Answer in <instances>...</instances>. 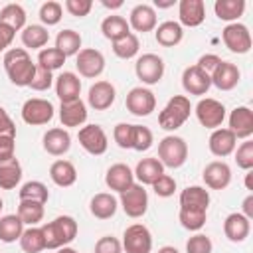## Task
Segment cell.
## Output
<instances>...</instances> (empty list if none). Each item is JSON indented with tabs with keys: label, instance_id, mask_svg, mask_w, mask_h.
I'll list each match as a JSON object with an SVG mask.
<instances>
[{
	"label": "cell",
	"instance_id": "e0dca14e",
	"mask_svg": "<svg viewBox=\"0 0 253 253\" xmlns=\"http://www.w3.org/2000/svg\"><path fill=\"white\" fill-rule=\"evenodd\" d=\"M178 24L186 28H198L206 20L204 0H180L178 4Z\"/></svg>",
	"mask_w": 253,
	"mask_h": 253
},
{
	"label": "cell",
	"instance_id": "e7e4bbea",
	"mask_svg": "<svg viewBox=\"0 0 253 253\" xmlns=\"http://www.w3.org/2000/svg\"><path fill=\"white\" fill-rule=\"evenodd\" d=\"M154 6H156V8H170V6H174V0H170V2H158V0H156Z\"/></svg>",
	"mask_w": 253,
	"mask_h": 253
},
{
	"label": "cell",
	"instance_id": "d6a6232c",
	"mask_svg": "<svg viewBox=\"0 0 253 253\" xmlns=\"http://www.w3.org/2000/svg\"><path fill=\"white\" fill-rule=\"evenodd\" d=\"M101 32H103V36H105L107 40L117 42V40H121L123 36L130 34V26H128L126 18L117 16V14H111V16H107V18L101 22Z\"/></svg>",
	"mask_w": 253,
	"mask_h": 253
},
{
	"label": "cell",
	"instance_id": "603a6c76",
	"mask_svg": "<svg viewBox=\"0 0 253 253\" xmlns=\"http://www.w3.org/2000/svg\"><path fill=\"white\" fill-rule=\"evenodd\" d=\"M79 93H81V79H79V75H75L73 71H61L55 77V95L59 97L61 103L79 99Z\"/></svg>",
	"mask_w": 253,
	"mask_h": 253
},
{
	"label": "cell",
	"instance_id": "74e56055",
	"mask_svg": "<svg viewBox=\"0 0 253 253\" xmlns=\"http://www.w3.org/2000/svg\"><path fill=\"white\" fill-rule=\"evenodd\" d=\"M81 42H83V40H81L79 32L67 28V30H61V32L57 34V38H55V47H57L65 57H69V55H77V53L81 51Z\"/></svg>",
	"mask_w": 253,
	"mask_h": 253
},
{
	"label": "cell",
	"instance_id": "7dc6e473",
	"mask_svg": "<svg viewBox=\"0 0 253 253\" xmlns=\"http://www.w3.org/2000/svg\"><path fill=\"white\" fill-rule=\"evenodd\" d=\"M233 152H235V162H237L239 168H243L245 172L247 170H253V140L247 138Z\"/></svg>",
	"mask_w": 253,
	"mask_h": 253
},
{
	"label": "cell",
	"instance_id": "4316f807",
	"mask_svg": "<svg viewBox=\"0 0 253 253\" xmlns=\"http://www.w3.org/2000/svg\"><path fill=\"white\" fill-rule=\"evenodd\" d=\"M154 38H156V43L162 45V47H174L182 42L184 38V28L174 22V20H166L162 24H158L154 28Z\"/></svg>",
	"mask_w": 253,
	"mask_h": 253
},
{
	"label": "cell",
	"instance_id": "bcb514c9",
	"mask_svg": "<svg viewBox=\"0 0 253 253\" xmlns=\"http://www.w3.org/2000/svg\"><path fill=\"white\" fill-rule=\"evenodd\" d=\"M154 142V134L148 126L142 125H132V150L136 152H146Z\"/></svg>",
	"mask_w": 253,
	"mask_h": 253
},
{
	"label": "cell",
	"instance_id": "8d00e7d4",
	"mask_svg": "<svg viewBox=\"0 0 253 253\" xmlns=\"http://www.w3.org/2000/svg\"><path fill=\"white\" fill-rule=\"evenodd\" d=\"M24 233V223L18 217V213H8L0 217V241L14 243Z\"/></svg>",
	"mask_w": 253,
	"mask_h": 253
},
{
	"label": "cell",
	"instance_id": "9c48e42d",
	"mask_svg": "<svg viewBox=\"0 0 253 253\" xmlns=\"http://www.w3.org/2000/svg\"><path fill=\"white\" fill-rule=\"evenodd\" d=\"M221 40L231 53L243 55V53H249L251 49V34L245 24H239V22L227 24L221 30Z\"/></svg>",
	"mask_w": 253,
	"mask_h": 253
},
{
	"label": "cell",
	"instance_id": "8992f818",
	"mask_svg": "<svg viewBox=\"0 0 253 253\" xmlns=\"http://www.w3.org/2000/svg\"><path fill=\"white\" fill-rule=\"evenodd\" d=\"M55 115V109L51 101L42 99V97H32L22 105V121L32 126L47 125Z\"/></svg>",
	"mask_w": 253,
	"mask_h": 253
},
{
	"label": "cell",
	"instance_id": "ee69618b",
	"mask_svg": "<svg viewBox=\"0 0 253 253\" xmlns=\"http://www.w3.org/2000/svg\"><path fill=\"white\" fill-rule=\"evenodd\" d=\"M65 55L57 49V47H43V49H40V53H38V67H43V69H47V71H55V69H59L63 63H65Z\"/></svg>",
	"mask_w": 253,
	"mask_h": 253
},
{
	"label": "cell",
	"instance_id": "ab89813d",
	"mask_svg": "<svg viewBox=\"0 0 253 253\" xmlns=\"http://www.w3.org/2000/svg\"><path fill=\"white\" fill-rule=\"evenodd\" d=\"M18 241H20L22 251H26V253H40V251L45 249L43 231H42V227H36V225L24 229V233L20 235Z\"/></svg>",
	"mask_w": 253,
	"mask_h": 253
},
{
	"label": "cell",
	"instance_id": "60d3db41",
	"mask_svg": "<svg viewBox=\"0 0 253 253\" xmlns=\"http://www.w3.org/2000/svg\"><path fill=\"white\" fill-rule=\"evenodd\" d=\"M113 43V53L117 55V57H121V59H132L136 53H138V49H140V42H138V36L136 34H126V36H123L121 40H117V42H111Z\"/></svg>",
	"mask_w": 253,
	"mask_h": 253
},
{
	"label": "cell",
	"instance_id": "277c9868",
	"mask_svg": "<svg viewBox=\"0 0 253 253\" xmlns=\"http://www.w3.org/2000/svg\"><path fill=\"white\" fill-rule=\"evenodd\" d=\"M158 160L164 168H180L188 160V144L178 134H168L158 142Z\"/></svg>",
	"mask_w": 253,
	"mask_h": 253
},
{
	"label": "cell",
	"instance_id": "7c38bea8",
	"mask_svg": "<svg viewBox=\"0 0 253 253\" xmlns=\"http://www.w3.org/2000/svg\"><path fill=\"white\" fill-rule=\"evenodd\" d=\"M77 138H79V144L83 146V150L93 154V156H101V154L107 152L109 138H107V132L103 130L101 125H85V126H81L79 132H77Z\"/></svg>",
	"mask_w": 253,
	"mask_h": 253
},
{
	"label": "cell",
	"instance_id": "e575fe53",
	"mask_svg": "<svg viewBox=\"0 0 253 253\" xmlns=\"http://www.w3.org/2000/svg\"><path fill=\"white\" fill-rule=\"evenodd\" d=\"M180 206L182 208H202L208 210L210 206V192L202 186H188L180 192Z\"/></svg>",
	"mask_w": 253,
	"mask_h": 253
},
{
	"label": "cell",
	"instance_id": "680465c9",
	"mask_svg": "<svg viewBox=\"0 0 253 253\" xmlns=\"http://www.w3.org/2000/svg\"><path fill=\"white\" fill-rule=\"evenodd\" d=\"M0 134H14L16 136V125L4 107H0Z\"/></svg>",
	"mask_w": 253,
	"mask_h": 253
},
{
	"label": "cell",
	"instance_id": "7bdbcfd3",
	"mask_svg": "<svg viewBox=\"0 0 253 253\" xmlns=\"http://www.w3.org/2000/svg\"><path fill=\"white\" fill-rule=\"evenodd\" d=\"M20 200H30V202H40V204H45L49 200V190L43 182L40 180H30L26 184H22L20 192H18Z\"/></svg>",
	"mask_w": 253,
	"mask_h": 253
},
{
	"label": "cell",
	"instance_id": "83f0119b",
	"mask_svg": "<svg viewBox=\"0 0 253 253\" xmlns=\"http://www.w3.org/2000/svg\"><path fill=\"white\" fill-rule=\"evenodd\" d=\"M132 174H134V178H136L142 186H152V184L158 180V176L164 174V166H162V162H160L158 158L150 156V158L138 160V164H136V168H134Z\"/></svg>",
	"mask_w": 253,
	"mask_h": 253
},
{
	"label": "cell",
	"instance_id": "9a60e30c",
	"mask_svg": "<svg viewBox=\"0 0 253 253\" xmlns=\"http://www.w3.org/2000/svg\"><path fill=\"white\" fill-rule=\"evenodd\" d=\"M182 87L188 95H206L211 87V79L198 65H188L182 73Z\"/></svg>",
	"mask_w": 253,
	"mask_h": 253
},
{
	"label": "cell",
	"instance_id": "484cf974",
	"mask_svg": "<svg viewBox=\"0 0 253 253\" xmlns=\"http://www.w3.org/2000/svg\"><path fill=\"white\" fill-rule=\"evenodd\" d=\"M59 121L63 126H81L87 121V105L81 99L59 105Z\"/></svg>",
	"mask_w": 253,
	"mask_h": 253
},
{
	"label": "cell",
	"instance_id": "f1b7e54d",
	"mask_svg": "<svg viewBox=\"0 0 253 253\" xmlns=\"http://www.w3.org/2000/svg\"><path fill=\"white\" fill-rule=\"evenodd\" d=\"M117 208H119V200L109 194V192H101V194H95L89 202V211L91 215H95L97 219H109L117 213Z\"/></svg>",
	"mask_w": 253,
	"mask_h": 253
},
{
	"label": "cell",
	"instance_id": "03108f58",
	"mask_svg": "<svg viewBox=\"0 0 253 253\" xmlns=\"http://www.w3.org/2000/svg\"><path fill=\"white\" fill-rule=\"evenodd\" d=\"M57 253H77V251H75L73 247H67V245H65V247H59Z\"/></svg>",
	"mask_w": 253,
	"mask_h": 253
},
{
	"label": "cell",
	"instance_id": "f546056e",
	"mask_svg": "<svg viewBox=\"0 0 253 253\" xmlns=\"http://www.w3.org/2000/svg\"><path fill=\"white\" fill-rule=\"evenodd\" d=\"M49 178L59 188H69L77 182V170L69 160H55L49 166Z\"/></svg>",
	"mask_w": 253,
	"mask_h": 253
},
{
	"label": "cell",
	"instance_id": "d590c367",
	"mask_svg": "<svg viewBox=\"0 0 253 253\" xmlns=\"http://www.w3.org/2000/svg\"><path fill=\"white\" fill-rule=\"evenodd\" d=\"M178 219H180V223H182L184 229H188V231H200L206 225L208 210H202V208H182L180 206Z\"/></svg>",
	"mask_w": 253,
	"mask_h": 253
},
{
	"label": "cell",
	"instance_id": "9f6ffc18",
	"mask_svg": "<svg viewBox=\"0 0 253 253\" xmlns=\"http://www.w3.org/2000/svg\"><path fill=\"white\" fill-rule=\"evenodd\" d=\"M219 63H221V57H219V55H215V53H204V55L198 59L196 65H198L202 71H206L208 75H211Z\"/></svg>",
	"mask_w": 253,
	"mask_h": 253
},
{
	"label": "cell",
	"instance_id": "f35d334b",
	"mask_svg": "<svg viewBox=\"0 0 253 253\" xmlns=\"http://www.w3.org/2000/svg\"><path fill=\"white\" fill-rule=\"evenodd\" d=\"M43 204L40 202H30V200H20V206H18V217L22 219L24 225H38L42 219H43Z\"/></svg>",
	"mask_w": 253,
	"mask_h": 253
},
{
	"label": "cell",
	"instance_id": "f907efd6",
	"mask_svg": "<svg viewBox=\"0 0 253 253\" xmlns=\"http://www.w3.org/2000/svg\"><path fill=\"white\" fill-rule=\"evenodd\" d=\"M152 190H154V194L158 196V198H170V196H174V192H176V180L170 176V174H162V176H158V180L152 184Z\"/></svg>",
	"mask_w": 253,
	"mask_h": 253
},
{
	"label": "cell",
	"instance_id": "7a4b0ae2",
	"mask_svg": "<svg viewBox=\"0 0 253 253\" xmlns=\"http://www.w3.org/2000/svg\"><path fill=\"white\" fill-rule=\"evenodd\" d=\"M45 249H59L69 245L77 237V221L71 215H57L55 219L42 225Z\"/></svg>",
	"mask_w": 253,
	"mask_h": 253
},
{
	"label": "cell",
	"instance_id": "ffe728a7",
	"mask_svg": "<svg viewBox=\"0 0 253 253\" xmlns=\"http://www.w3.org/2000/svg\"><path fill=\"white\" fill-rule=\"evenodd\" d=\"M235 146H237V138H235V134L229 128H221L219 126V128L211 130L210 140H208V148H210V152L213 156L225 158V156L233 154Z\"/></svg>",
	"mask_w": 253,
	"mask_h": 253
},
{
	"label": "cell",
	"instance_id": "4fadbf2b",
	"mask_svg": "<svg viewBox=\"0 0 253 253\" xmlns=\"http://www.w3.org/2000/svg\"><path fill=\"white\" fill-rule=\"evenodd\" d=\"M75 67L81 77L95 79L105 71V55L95 47H83L75 55Z\"/></svg>",
	"mask_w": 253,
	"mask_h": 253
},
{
	"label": "cell",
	"instance_id": "db71d44e",
	"mask_svg": "<svg viewBox=\"0 0 253 253\" xmlns=\"http://www.w3.org/2000/svg\"><path fill=\"white\" fill-rule=\"evenodd\" d=\"M65 10L71 14V16H75V18H85L89 12H91V8H93V2L91 0H65Z\"/></svg>",
	"mask_w": 253,
	"mask_h": 253
},
{
	"label": "cell",
	"instance_id": "94428289",
	"mask_svg": "<svg viewBox=\"0 0 253 253\" xmlns=\"http://www.w3.org/2000/svg\"><path fill=\"white\" fill-rule=\"evenodd\" d=\"M245 188L249 192H253V172L251 170H247V174H245Z\"/></svg>",
	"mask_w": 253,
	"mask_h": 253
},
{
	"label": "cell",
	"instance_id": "52a82bcc",
	"mask_svg": "<svg viewBox=\"0 0 253 253\" xmlns=\"http://www.w3.org/2000/svg\"><path fill=\"white\" fill-rule=\"evenodd\" d=\"M125 253H150L152 251V233L142 223H132L123 233Z\"/></svg>",
	"mask_w": 253,
	"mask_h": 253
},
{
	"label": "cell",
	"instance_id": "11a10c76",
	"mask_svg": "<svg viewBox=\"0 0 253 253\" xmlns=\"http://www.w3.org/2000/svg\"><path fill=\"white\" fill-rule=\"evenodd\" d=\"M14 150H16V136L0 134V162L14 158Z\"/></svg>",
	"mask_w": 253,
	"mask_h": 253
},
{
	"label": "cell",
	"instance_id": "30bf717a",
	"mask_svg": "<svg viewBox=\"0 0 253 253\" xmlns=\"http://www.w3.org/2000/svg\"><path fill=\"white\" fill-rule=\"evenodd\" d=\"M134 73L144 85H156L164 75V59L156 53H142L134 63Z\"/></svg>",
	"mask_w": 253,
	"mask_h": 253
},
{
	"label": "cell",
	"instance_id": "681fc988",
	"mask_svg": "<svg viewBox=\"0 0 253 253\" xmlns=\"http://www.w3.org/2000/svg\"><path fill=\"white\" fill-rule=\"evenodd\" d=\"M113 138L117 142V146L121 148H132V125L130 123H119L113 128Z\"/></svg>",
	"mask_w": 253,
	"mask_h": 253
},
{
	"label": "cell",
	"instance_id": "f6af8a7d",
	"mask_svg": "<svg viewBox=\"0 0 253 253\" xmlns=\"http://www.w3.org/2000/svg\"><path fill=\"white\" fill-rule=\"evenodd\" d=\"M63 18V6L59 2H43L40 6V20L43 26H57Z\"/></svg>",
	"mask_w": 253,
	"mask_h": 253
},
{
	"label": "cell",
	"instance_id": "1f68e13d",
	"mask_svg": "<svg viewBox=\"0 0 253 253\" xmlns=\"http://www.w3.org/2000/svg\"><path fill=\"white\" fill-rule=\"evenodd\" d=\"M213 12L223 22H237L245 12V0H215Z\"/></svg>",
	"mask_w": 253,
	"mask_h": 253
},
{
	"label": "cell",
	"instance_id": "5bb4252c",
	"mask_svg": "<svg viewBox=\"0 0 253 253\" xmlns=\"http://www.w3.org/2000/svg\"><path fill=\"white\" fill-rule=\"evenodd\" d=\"M204 184L211 190H225L231 184V168L223 160H213L210 162L204 172H202Z\"/></svg>",
	"mask_w": 253,
	"mask_h": 253
},
{
	"label": "cell",
	"instance_id": "003e7915",
	"mask_svg": "<svg viewBox=\"0 0 253 253\" xmlns=\"http://www.w3.org/2000/svg\"><path fill=\"white\" fill-rule=\"evenodd\" d=\"M2 208H4V202H2V198H0V217H2Z\"/></svg>",
	"mask_w": 253,
	"mask_h": 253
},
{
	"label": "cell",
	"instance_id": "f5cc1de1",
	"mask_svg": "<svg viewBox=\"0 0 253 253\" xmlns=\"http://www.w3.org/2000/svg\"><path fill=\"white\" fill-rule=\"evenodd\" d=\"M93 253H123V245L117 237L113 235H103L97 239L95 243V251Z\"/></svg>",
	"mask_w": 253,
	"mask_h": 253
},
{
	"label": "cell",
	"instance_id": "7402d4cb",
	"mask_svg": "<svg viewBox=\"0 0 253 253\" xmlns=\"http://www.w3.org/2000/svg\"><path fill=\"white\" fill-rule=\"evenodd\" d=\"M156 12L150 4H136L128 14V26L140 34L152 32L156 28Z\"/></svg>",
	"mask_w": 253,
	"mask_h": 253
},
{
	"label": "cell",
	"instance_id": "3957f363",
	"mask_svg": "<svg viewBox=\"0 0 253 253\" xmlns=\"http://www.w3.org/2000/svg\"><path fill=\"white\" fill-rule=\"evenodd\" d=\"M190 113H192L190 99H188L186 95H174V97L164 105V109L160 111V115H158V125H160V128H164V130H176V128H180V126L190 119Z\"/></svg>",
	"mask_w": 253,
	"mask_h": 253
},
{
	"label": "cell",
	"instance_id": "2e32d148",
	"mask_svg": "<svg viewBox=\"0 0 253 253\" xmlns=\"http://www.w3.org/2000/svg\"><path fill=\"white\" fill-rule=\"evenodd\" d=\"M115 97H117V91H115L113 83H109V81H95L89 87L87 103L95 111H107L115 103Z\"/></svg>",
	"mask_w": 253,
	"mask_h": 253
},
{
	"label": "cell",
	"instance_id": "ac0fdd59",
	"mask_svg": "<svg viewBox=\"0 0 253 253\" xmlns=\"http://www.w3.org/2000/svg\"><path fill=\"white\" fill-rule=\"evenodd\" d=\"M235 138H251L253 134V111L245 105H239L235 107L231 113H229V126H227Z\"/></svg>",
	"mask_w": 253,
	"mask_h": 253
},
{
	"label": "cell",
	"instance_id": "8fae6325",
	"mask_svg": "<svg viewBox=\"0 0 253 253\" xmlns=\"http://www.w3.org/2000/svg\"><path fill=\"white\" fill-rule=\"evenodd\" d=\"M126 111L134 117H148L156 109V97L148 87H132L125 99Z\"/></svg>",
	"mask_w": 253,
	"mask_h": 253
},
{
	"label": "cell",
	"instance_id": "b9f144b4",
	"mask_svg": "<svg viewBox=\"0 0 253 253\" xmlns=\"http://www.w3.org/2000/svg\"><path fill=\"white\" fill-rule=\"evenodd\" d=\"M0 22L10 26L14 32L26 28V10L20 4H6L0 10Z\"/></svg>",
	"mask_w": 253,
	"mask_h": 253
},
{
	"label": "cell",
	"instance_id": "d6986e66",
	"mask_svg": "<svg viewBox=\"0 0 253 253\" xmlns=\"http://www.w3.org/2000/svg\"><path fill=\"white\" fill-rule=\"evenodd\" d=\"M210 79H211V85L217 87L219 91H231L237 87V83L241 79V71L235 63L221 59V63L215 67V71L210 75Z\"/></svg>",
	"mask_w": 253,
	"mask_h": 253
},
{
	"label": "cell",
	"instance_id": "ba28073f",
	"mask_svg": "<svg viewBox=\"0 0 253 253\" xmlns=\"http://www.w3.org/2000/svg\"><path fill=\"white\" fill-rule=\"evenodd\" d=\"M196 117H198V121H200L202 126L215 130V128H219V126L223 125V121H225V107H223V103L217 101V99L204 97V99H200L198 105H196Z\"/></svg>",
	"mask_w": 253,
	"mask_h": 253
},
{
	"label": "cell",
	"instance_id": "816d5d0a",
	"mask_svg": "<svg viewBox=\"0 0 253 253\" xmlns=\"http://www.w3.org/2000/svg\"><path fill=\"white\" fill-rule=\"evenodd\" d=\"M53 73L43 69V67H36V73H34V79L30 83V89L34 91H47L51 85H53Z\"/></svg>",
	"mask_w": 253,
	"mask_h": 253
},
{
	"label": "cell",
	"instance_id": "cb8c5ba5",
	"mask_svg": "<svg viewBox=\"0 0 253 253\" xmlns=\"http://www.w3.org/2000/svg\"><path fill=\"white\" fill-rule=\"evenodd\" d=\"M42 140H43V150L51 156H63L71 148V134L67 132V128L61 126L49 128Z\"/></svg>",
	"mask_w": 253,
	"mask_h": 253
},
{
	"label": "cell",
	"instance_id": "6da1fadb",
	"mask_svg": "<svg viewBox=\"0 0 253 253\" xmlns=\"http://www.w3.org/2000/svg\"><path fill=\"white\" fill-rule=\"evenodd\" d=\"M4 69L6 75L10 79V83H14L16 87H30L34 73H36V63L32 61L30 53L24 47H12L4 53Z\"/></svg>",
	"mask_w": 253,
	"mask_h": 253
},
{
	"label": "cell",
	"instance_id": "be15d7a7",
	"mask_svg": "<svg viewBox=\"0 0 253 253\" xmlns=\"http://www.w3.org/2000/svg\"><path fill=\"white\" fill-rule=\"evenodd\" d=\"M158 253H180V251L176 247H172V245H164V247L158 249Z\"/></svg>",
	"mask_w": 253,
	"mask_h": 253
},
{
	"label": "cell",
	"instance_id": "5b68a950",
	"mask_svg": "<svg viewBox=\"0 0 253 253\" xmlns=\"http://www.w3.org/2000/svg\"><path fill=\"white\" fill-rule=\"evenodd\" d=\"M119 204H121L123 211L128 217L138 219L148 210V194H146V190H144L142 184H132L130 188H126L125 192H121Z\"/></svg>",
	"mask_w": 253,
	"mask_h": 253
},
{
	"label": "cell",
	"instance_id": "4dcf8cb0",
	"mask_svg": "<svg viewBox=\"0 0 253 253\" xmlns=\"http://www.w3.org/2000/svg\"><path fill=\"white\" fill-rule=\"evenodd\" d=\"M22 180V164L14 156L10 160L0 162V188L2 190H14Z\"/></svg>",
	"mask_w": 253,
	"mask_h": 253
},
{
	"label": "cell",
	"instance_id": "6f0895ef",
	"mask_svg": "<svg viewBox=\"0 0 253 253\" xmlns=\"http://www.w3.org/2000/svg\"><path fill=\"white\" fill-rule=\"evenodd\" d=\"M14 38H16V32H14L10 26H6V24L0 22V53H2V51H4V53L8 51V47L12 45Z\"/></svg>",
	"mask_w": 253,
	"mask_h": 253
},
{
	"label": "cell",
	"instance_id": "836d02e7",
	"mask_svg": "<svg viewBox=\"0 0 253 253\" xmlns=\"http://www.w3.org/2000/svg\"><path fill=\"white\" fill-rule=\"evenodd\" d=\"M22 43L24 47H30V49H42L47 42H49V32L45 26L42 24H30L22 30Z\"/></svg>",
	"mask_w": 253,
	"mask_h": 253
},
{
	"label": "cell",
	"instance_id": "91938a15",
	"mask_svg": "<svg viewBox=\"0 0 253 253\" xmlns=\"http://www.w3.org/2000/svg\"><path fill=\"white\" fill-rule=\"evenodd\" d=\"M241 213L247 217V219H253V194H249L243 204H241Z\"/></svg>",
	"mask_w": 253,
	"mask_h": 253
},
{
	"label": "cell",
	"instance_id": "d4e9b609",
	"mask_svg": "<svg viewBox=\"0 0 253 253\" xmlns=\"http://www.w3.org/2000/svg\"><path fill=\"white\" fill-rule=\"evenodd\" d=\"M105 184L113 190V192H125L126 188H130L132 184H134V174H132V170L126 166V164H123V162H117V164H113L109 170H107V174H105Z\"/></svg>",
	"mask_w": 253,
	"mask_h": 253
},
{
	"label": "cell",
	"instance_id": "6125c7cd",
	"mask_svg": "<svg viewBox=\"0 0 253 253\" xmlns=\"http://www.w3.org/2000/svg\"><path fill=\"white\" fill-rule=\"evenodd\" d=\"M101 4H103L105 8H121V6H123V2H121V0H117V2H109V0H103Z\"/></svg>",
	"mask_w": 253,
	"mask_h": 253
},
{
	"label": "cell",
	"instance_id": "44dd1931",
	"mask_svg": "<svg viewBox=\"0 0 253 253\" xmlns=\"http://www.w3.org/2000/svg\"><path fill=\"white\" fill-rule=\"evenodd\" d=\"M251 231V219H247L241 211H233L223 221V233L231 243H241L249 237Z\"/></svg>",
	"mask_w": 253,
	"mask_h": 253
},
{
	"label": "cell",
	"instance_id": "c3c4849f",
	"mask_svg": "<svg viewBox=\"0 0 253 253\" xmlns=\"http://www.w3.org/2000/svg\"><path fill=\"white\" fill-rule=\"evenodd\" d=\"M211 251H213V243L204 233H196L186 241V253H211Z\"/></svg>",
	"mask_w": 253,
	"mask_h": 253
}]
</instances>
